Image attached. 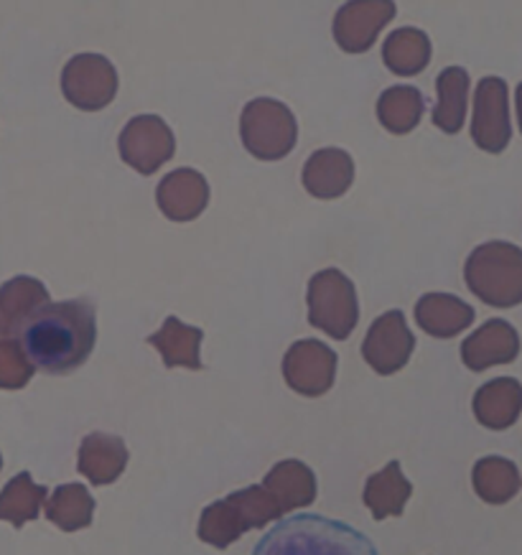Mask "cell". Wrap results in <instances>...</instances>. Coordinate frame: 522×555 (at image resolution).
I'll return each instance as SVG.
<instances>
[{
	"instance_id": "obj_9",
	"label": "cell",
	"mask_w": 522,
	"mask_h": 555,
	"mask_svg": "<svg viewBox=\"0 0 522 555\" xmlns=\"http://www.w3.org/2000/svg\"><path fill=\"white\" fill-rule=\"evenodd\" d=\"M416 349V337L410 334L403 311H385L367 332L362 341V357L378 375H395L403 370Z\"/></svg>"
},
{
	"instance_id": "obj_10",
	"label": "cell",
	"mask_w": 522,
	"mask_h": 555,
	"mask_svg": "<svg viewBox=\"0 0 522 555\" xmlns=\"http://www.w3.org/2000/svg\"><path fill=\"white\" fill-rule=\"evenodd\" d=\"M336 354L323 341L301 339L283 357V377L298 396L319 398L332 390Z\"/></svg>"
},
{
	"instance_id": "obj_16",
	"label": "cell",
	"mask_w": 522,
	"mask_h": 555,
	"mask_svg": "<svg viewBox=\"0 0 522 555\" xmlns=\"http://www.w3.org/2000/svg\"><path fill=\"white\" fill-rule=\"evenodd\" d=\"M522 413V385L514 377H497L474 396V415L484 428L507 430Z\"/></svg>"
},
{
	"instance_id": "obj_30",
	"label": "cell",
	"mask_w": 522,
	"mask_h": 555,
	"mask_svg": "<svg viewBox=\"0 0 522 555\" xmlns=\"http://www.w3.org/2000/svg\"><path fill=\"white\" fill-rule=\"evenodd\" d=\"M514 100H518V120H520V133H522V82L518 85V94H514Z\"/></svg>"
},
{
	"instance_id": "obj_5",
	"label": "cell",
	"mask_w": 522,
	"mask_h": 555,
	"mask_svg": "<svg viewBox=\"0 0 522 555\" xmlns=\"http://www.w3.org/2000/svg\"><path fill=\"white\" fill-rule=\"evenodd\" d=\"M240 135L245 149L260 160H278L289 156L296 145V118L283 102L257 98L247 102L240 118Z\"/></svg>"
},
{
	"instance_id": "obj_24",
	"label": "cell",
	"mask_w": 522,
	"mask_h": 555,
	"mask_svg": "<svg viewBox=\"0 0 522 555\" xmlns=\"http://www.w3.org/2000/svg\"><path fill=\"white\" fill-rule=\"evenodd\" d=\"M474 492L480 494V500L487 505H505L514 494L520 492L522 479L514 462L502 456H484L474 464L472 472Z\"/></svg>"
},
{
	"instance_id": "obj_15",
	"label": "cell",
	"mask_w": 522,
	"mask_h": 555,
	"mask_svg": "<svg viewBox=\"0 0 522 555\" xmlns=\"http://www.w3.org/2000/svg\"><path fill=\"white\" fill-rule=\"evenodd\" d=\"M304 186L316 199H336L347 194V189L355 181V160L342 149H323L316 151L306 160Z\"/></svg>"
},
{
	"instance_id": "obj_4",
	"label": "cell",
	"mask_w": 522,
	"mask_h": 555,
	"mask_svg": "<svg viewBox=\"0 0 522 555\" xmlns=\"http://www.w3.org/2000/svg\"><path fill=\"white\" fill-rule=\"evenodd\" d=\"M464 281L472 294L495 309L522 304V250L512 243L492 240L472 250L464 266Z\"/></svg>"
},
{
	"instance_id": "obj_23",
	"label": "cell",
	"mask_w": 522,
	"mask_h": 555,
	"mask_svg": "<svg viewBox=\"0 0 522 555\" xmlns=\"http://www.w3.org/2000/svg\"><path fill=\"white\" fill-rule=\"evenodd\" d=\"M438 102L433 107V126L454 135L464 128L467 100H469V75L461 67H448L436 77Z\"/></svg>"
},
{
	"instance_id": "obj_27",
	"label": "cell",
	"mask_w": 522,
	"mask_h": 555,
	"mask_svg": "<svg viewBox=\"0 0 522 555\" xmlns=\"http://www.w3.org/2000/svg\"><path fill=\"white\" fill-rule=\"evenodd\" d=\"M382 60L395 75L413 77L423 72L425 64L431 60V41L429 36L418 28H398L385 39L382 47Z\"/></svg>"
},
{
	"instance_id": "obj_19",
	"label": "cell",
	"mask_w": 522,
	"mask_h": 555,
	"mask_svg": "<svg viewBox=\"0 0 522 555\" xmlns=\"http://www.w3.org/2000/svg\"><path fill=\"white\" fill-rule=\"evenodd\" d=\"M416 321L431 337L451 339L467 326H472L474 309L456 296L425 294L416 304Z\"/></svg>"
},
{
	"instance_id": "obj_31",
	"label": "cell",
	"mask_w": 522,
	"mask_h": 555,
	"mask_svg": "<svg viewBox=\"0 0 522 555\" xmlns=\"http://www.w3.org/2000/svg\"><path fill=\"white\" fill-rule=\"evenodd\" d=\"M0 466H3V456H0Z\"/></svg>"
},
{
	"instance_id": "obj_17",
	"label": "cell",
	"mask_w": 522,
	"mask_h": 555,
	"mask_svg": "<svg viewBox=\"0 0 522 555\" xmlns=\"http://www.w3.org/2000/svg\"><path fill=\"white\" fill-rule=\"evenodd\" d=\"M49 304V291L36 278L18 275L3 283L0 286V326L5 337H16L21 326Z\"/></svg>"
},
{
	"instance_id": "obj_26",
	"label": "cell",
	"mask_w": 522,
	"mask_h": 555,
	"mask_svg": "<svg viewBox=\"0 0 522 555\" xmlns=\"http://www.w3.org/2000/svg\"><path fill=\"white\" fill-rule=\"evenodd\" d=\"M94 515V500L85 485H62L47 500V520L59 530L77 532L90 528Z\"/></svg>"
},
{
	"instance_id": "obj_20",
	"label": "cell",
	"mask_w": 522,
	"mask_h": 555,
	"mask_svg": "<svg viewBox=\"0 0 522 555\" xmlns=\"http://www.w3.org/2000/svg\"><path fill=\"white\" fill-rule=\"evenodd\" d=\"M263 487L276 496V502L281 505L283 515L296 513L314 505L316 500V477L306 464L289 459V462L276 464L268 472V477L263 479Z\"/></svg>"
},
{
	"instance_id": "obj_2",
	"label": "cell",
	"mask_w": 522,
	"mask_h": 555,
	"mask_svg": "<svg viewBox=\"0 0 522 555\" xmlns=\"http://www.w3.org/2000/svg\"><path fill=\"white\" fill-rule=\"evenodd\" d=\"M253 555H380L362 532L323 515L283 517L257 540Z\"/></svg>"
},
{
	"instance_id": "obj_18",
	"label": "cell",
	"mask_w": 522,
	"mask_h": 555,
	"mask_svg": "<svg viewBox=\"0 0 522 555\" xmlns=\"http://www.w3.org/2000/svg\"><path fill=\"white\" fill-rule=\"evenodd\" d=\"M125 464H128V449L117 436L90 434L79 447V474H85L94 487L113 485L125 472Z\"/></svg>"
},
{
	"instance_id": "obj_11",
	"label": "cell",
	"mask_w": 522,
	"mask_h": 555,
	"mask_svg": "<svg viewBox=\"0 0 522 555\" xmlns=\"http://www.w3.org/2000/svg\"><path fill=\"white\" fill-rule=\"evenodd\" d=\"M472 138L482 151L502 153L512 138L507 85L499 77H484L474 92Z\"/></svg>"
},
{
	"instance_id": "obj_1",
	"label": "cell",
	"mask_w": 522,
	"mask_h": 555,
	"mask_svg": "<svg viewBox=\"0 0 522 555\" xmlns=\"http://www.w3.org/2000/svg\"><path fill=\"white\" fill-rule=\"evenodd\" d=\"M13 339L21 341L36 370L47 375H69L90 360L98 341L94 306L82 298L43 306Z\"/></svg>"
},
{
	"instance_id": "obj_8",
	"label": "cell",
	"mask_w": 522,
	"mask_h": 555,
	"mask_svg": "<svg viewBox=\"0 0 522 555\" xmlns=\"http://www.w3.org/2000/svg\"><path fill=\"white\" fill-rule=\"evenodd\" d=\"M117 149L130 169L151 177L166 160L174 158L176 141L171 128L158 115H138L125 126Z\"/></svg>"
},
{
	"instance_id": "obj_6",
	"label": "cell",
	"mask_w": 522,
	"mask_h": 555,
	"mask_svg": "<svg viewBox=\"0 0 522 555\" xmlns=\"http://www.w3.org/2000/svg\"><path fill=\"white\" fill-rule=\"evenodd\" d=\"M359 304L355 283L342 270H321L308 283V321L332 339H347L355 332Z\"/></svg>"
},
{
	"instance_id": "obj_13",
	"label": "cell",
	"mask_w": 522,
	"mask_h": 555,
	"mask_svg": "<svg viewBox=\"0 0 522 555\" xmlns=\"http://www.w3.org/2000/svg\"><path fill=\"white\" fill-rule=\"evenodd\" d=\"M395 16V3H349L334 18V39L349 54H362Z\"/></svg>"
},
{
	"instance_id": "obj_29",
	"label": "cell",
	"mask_w": 522,
	"mask_h": 555,
	"mask_svg": "<svg viewBox=\"0 0 522 555\" xmlns=\"http://www.w3.org/2000/svg\"><path fill=\"white\" fill-rule=\"evenodd\" d=\"M34 362L28 360L18 339H0V390H21L31 383Z\"/></svg>"
},
{
	"instance_id": "obj_32",
	"label": "cell",
	"mask_w": 522,
	"mask_h": 555,
	"mask_svg": "<svg viewBox=\"0 0 522 555\" xmlns=\"http://www.w3.org/2000/svg\"><path fill=\"white\" fill-rule=\"evenodd\" d=\"M0 332H3V326H0Z\"/></svg>"
},
{
	"instance_id": "obj_25",
	"label": "cell",
	"mask_w": 522,
	"mask_h": 555,
	"mask_svg": "<svg viewBox=\"0 0 522 555\" xmlns=\"http://www.w3.org/2000/svg\"><path fill=\"white\" fill-rule=\"evenodd\" d=\"M49 489L36 485L31 474L21 472L9 485L0 489V520L11 522L13 528H24L39 517L43 502H47Z\"/></svg>"
},
{
	"instance_id": "obj_28",
	"label": "cell",
	"mask_w": 522,
	"mask_h": 555,
	"mask_svg": "<svg viewBox=\"0 0 522 555\" xmlns=\"http://www.w3.org/2000/svg\"><path fill=\"white\" fill-rule=\"evenodd\" d=\"M423 94L416 87H390L378 100V118L390 133H410L423 118Z\"/></svg>"
},
{
	"instance_id": "obj_14",
	"label": "cell",
	"mask_w": 522,
	"mask_h": 555,
	"mask_svg": "<svg viewBox=\"0 0 522 555\" xmlns=\"http://www.w3.org/2000/svg\"><path fill=\"white\" fill-rule=\"evenodd\" d=\"M158 207L174 222H191L207 207L209 184L202 173L191 169H179L158 184Z\"/></svg>"
},
{
	"instance_id": "obj_21",
	"label": "cell",
	"mask_w": 522,
	"mask_h": 555,
	"mask_svg": "<svg viewBox=\"0 0 522 555\" xmlns=\"http://www.w3.org/2000/svg\"><path fill=\"white\" fill-rule=\"evenodd\" d=\"M410 494H413V485L403 474L400 462H390L385 469L367 479L362 502L370 507L374 520H385V517L403 515Z\"/></svg>"
},
{
	"instance_id": "obj_22",
	"label": "cell",
	"mask_w": 522,
	"mask_h": 555,
	"mask_svg": "<svg viewBox=\"0 0 522 555\" xmlns=\"http://www.w3.org/2000/svg\"><path fill=\"white\" fill-rule=\"evenodd\" d=\"M204 339V332L196 326L181 324L176 317H168L164 326L156 334H151L149 345L158 349L164 357V364L168 370L187 367V370H202L200 360V345Z\"/></svg>"
},
{
	"instance_id": "obj_7",
	"label": "cell",
	"mask_w": 522,
	"mask_h": 555,
	"mask_svg": "<svg viewBox=\"0 0 522 555\" xmlns=\"http://www.w3.org/2000/svg\"><path fill=\"white\" fill-rule=\"evenodd\" d=\"M62 92L75 107L94 113L115 100L117 72L105 56L79 54L62 72Z\"/></svg>"
},
{
	"instance_id": "obj_12",
	"label": "cell",
	"mask_w": 522,
	"mask_h": 555,
	"mask_svg": "<svg viewBox=\"0 0 522 555\" xmlns=\"http://www.w3.org/2000/svg\"><path fill=\"white\" fill-rule=\"evenodd\" d=\"M518 354L520 337L505 319H489L461 345V360L472 372L489 370L495 364H510L518 360Z\"/></svg>"
},
{
	"instance_id": "obj_3",
	"label": "cell",
	"mask_w": 522,
	"mask_h": 555,
	"mask_svg": "<svg viewBox=\"0 0 522 555\" xmlns=\"http://www.w3.org/2000/svg\"><path fill=\"white\" fill-rule=\"evenodd\" d=\"M278 517H283V509L276 502V496L263 485H253L227 494L225 500L212 502L202 513L196 532H200L202 543L225 551L245 532L266 528Z\"/></svg>"
}]
</instances>
